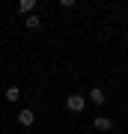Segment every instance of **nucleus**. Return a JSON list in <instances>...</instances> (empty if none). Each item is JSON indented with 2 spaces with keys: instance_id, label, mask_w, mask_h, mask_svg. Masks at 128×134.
Returning a JSON list of instances; mask_svg holds the SVG:
<instances>
[{
  "instance_id": "obj_1",
  "label": "nucleus",
  "mask_w": 128,
  "mask_h": 134,
  "mask_svg": "<svg viewBox=\"0 0 128 134\" xmlns=\"http://www.w3.org/2000/svg\"><path fill=\"white\" fill-rule=\"evenodd\" d=\"M66 107L71 110V113H84L86 110V98L77 96V92H71V96H66Z\"/></svg>"
},
{
  "instance_id": "obj_2",
  "label": "nucleus",
  "mask_w": 128,
  "mask_h": 134,
  "mask_svg": "<svg viewBox=\"0 0 128 134\" xmlns=\"http://www.w3.org/2000/svg\"><path fill=\"white\" fill-rule=\"evenodd\" d=\"M33 122H36V113H33L30 107H24L21 113H18V125H24V128H30Z\"/></svg>"
},
{
  "instance_id": "obj_3",
  "label": "nucleus",
  "mask_w": 128,
  "mask_h": 134,
  "mask_svg": "<svg viewBox=\"0 0 128 134\" xmlns=\"http://www.w3.org/2000/svg\"><path fill=\"white\" fill-rule=\"evenodd\" d=\"M104 98H107V96H104V90L92 86V90H90V98H86V101H92V104H98V107H101V104H104Z\"/></svg>"
},
{
  "instance_id": "obj_4",
  "label": "nucleus",
  "mask_w": 128,
  "mask_h": 134,
  "mask_svg": "<svg viewBox=\"0 0 128 134\" xmlns=\"http://www.w3.org/2000/svg\"><path fill=\"white\" fill-rule=\"evenodd\" d=\"M92 125H95L98 131H110V128H113V119H107V116H95Z\"/></svg>"
},
{
  "instance_id": "obj_5",
  "label": "nucleus",
  "mask_w": 128,
  "mask_h": 134,
  "mask_svg": "<svg viewBox=\"0 0 128 134\" xmlns=\"http://www.w3.org/2000/svg\"><path fill=\"white\" fill-rule=\"evenodd\" d=\"M18 9H21L24 15H36V0H21Z\"/></svg>"
},
{
  "instance_id": "obj_6",
  "label": "nucleus",
  "mask_w": 128,
  "mask_h": 134,
  "mask_svg": "<svg viewBox=\"0 0 128 134\" xmlns=\"http://www.w3.org/2000/svg\"><path fill=\"white\" fill-rule=\"evenodd\" d=\"M24 27H27V30H39V27H42V21H39V15H27V21H24Z\"/></svg>"
},
{
  "instance_id": "obj_7",
  "label": "nucleus",
  "mask_w": 128,
  "mask_h": 134,
  "mask_svg": "<svg viewBox=\"0 0 128 134\" xmlns=\"http://www.w3.org/2000/svg\"><path fill=\"white\" fill-rule=\"evenodd\" d=\"M21 98V90L18 86H9V90H6V101H18Z\"/></svg>"
}]
</instances>
